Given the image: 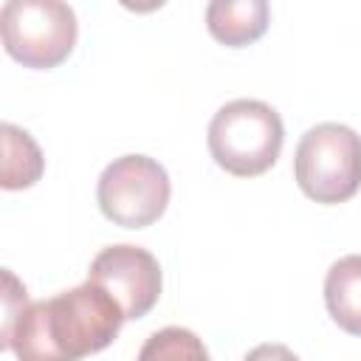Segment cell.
Here are the masks:
<instances>
[{
  "mask_svg": "<svg viewBox=\"0 0 361 361\" xmlns=\"http://www.w3.org/2000/svg\"><path fill=\"white\" fill-rule=\"evenodd\" d=\"M124 324L118 302L96 282H82L51 299L31 302L0 333V347L17 361H82L113 344Z\"/></svg>",
  "mask_w": 361,
  "mask_h": 361,
  "instance_id": "1",
  "label": "cell"
},
{
  "mask_svg": "<svg viewBox=\"0 0 361 361\" xmlns=\"http://www.w3.org/2000/svg\"><path fill=\"white\" fill-rule=\"evenodd\" d=\"M285 141L279 113L259 99H234L209 121V152L220 169L237 178L268 172Z\"/></svg>",
  "mask_w": 361,
  "mask_h": 361,
  "instance_id": "2",
  "label": "cell"
},
{
  "mask_svg": "<svg viewBox=\"0 0 361 361\" xmlns=\"http://www.w3.org/2000/svg\"><path fill=\"white\" fill-rule=\"evenodd\" d=\"M293 175L299 189L316 203L350 200L361 189V135L338 121L310 127L299 138Z\"/></svg>",
  "mask_w": 361,
  "mask_h": 361,
  "instance_id": "3",
  "label": "cell"
},
{
  "mask_svg": "<svg viewBox=\"0 0 361 361\" xmlns=\"http://www.w3.org/2000/svg\"><path fill=\"white\" fill-rule=\"evenodd\" d=\"M76 14L59 0H8L0 8L3 48L25 68L48 71L76 45Z\"/></svg>",
  "mask_w": 361,
  "mask_h": 361,
  "instance_id": "4",
  "label": "cell"
},
{
  "mask_svg": "<svg viewBox=\"0 0 361 361\" xmlns=\"http://www.w3.org/2000/svg\"><path fill=\"white\" fill-rule=\"evenodd\" d=\"M169 175L147 155H121L104 166L96 186L102 214L121 228L152 226L169 203Z\"/></svg>",
  "mask_w": 361,
  "mask_h": 361,
  "instance_id": "5",
  "label": "cell"
},
{
  "mask_svg": "<svg viewBox=\"0 0 361 361\" xmlns=\"http://www.w3.org/2000/svg\"><path fill=\"white\" fill-rule=\"evenodd\" d=\"M87 279L104 288L118 302V307L124 310V319L147 316L161 296L158 259L147 248L127 245V243L102 248L90 262Z\"/></svg>",
  "mask_w": 361,
  "mask_h": 361,
  "instance_id": "6",
  "label": "cell"
},
{
  "mask_svg": "<svg viewBox=\"0 0 361 361\" xmlns=\"http://www.w3.org/2000/svg\"><path fill=\"white\" fill-rule=\"evenodd\" d=\"M268 20L271 8L265 0H214L206 6L209 34L228 48L257 42L265 34Z\"/></svg>",
  "mask_w": 361,
  "mask_h": 361,
  "instance_id": "7",
  "label": "cell"
},
{
  "mask_svg": "<svg viewBox=\"0 0 361 361\" xmlns=\"http://www.w3.org/2000/svg\"><path fill=\"white\" fill-rule=\"evenodd\" d=\"M324 305L341 330L361 336V254H347L330 265L324 276Z\"/></svg>",
  "mask_w": 361,
  "mask_h": 361,
  "instance_id": "8",
  "label": "cell"
},
{
  "mask_svg": "<svg viewBox=\"0 0 361 361\" xmlns=\"http://www.w3.org/2000/svg\"><path fill=\"white\" fill-rule=\"evenodd\" d=\"M3 189H28L39 180L42 169H45V158L37 147V141L14 127V124H3Z\"/></svg>",
  "mask_w": 361,
  "mask_h": 361,
  "instance_id": "9",
  "label": "cell"
},
{
  "mask_svg": "<svg viewBox=\"0 0 361 361\" xmlns=\"http://www.w3.org/2000/svg\"><path fill=\"white\" fill-rule=\"evenodd\" d=\"M135 361H212L203 341L186 327H164L138 350Z\"/></svg>",
  "mask_w": 361,
  "mask_h": 361,
  "instance_id": "10",
  "label": "cell"
},
{
  "mask_svg": "<svg viewBox=\"0 0 361 361\" xmlns=\"http://www.w3.org/2000/svg\"><path fill=\"white\" fill-rule=\"evenodd\" d=\"M3 282H6V290H3V330H8L14 324V319L20 316V310L28 305V293L8 268L3 271Z\"/></svg>",
  "mask_w": 361,
  "mask_h": 361,
  "instance_id": "11",
  "label": "cell"
},
{
  "mask_svg": "<svg viewBox=\"0 0 361 361\" xmlns=\"http://www.w3.org/2000/svg\"><path fill=\"white\" fill-rule=\"evenodd\" d=\"M243 361H299L293 355V350H288L285 344H259L254 347Z\"/></svg>",
  "mask_w": 361,
  "mask_h": 361,
  "instance_id": "12",
  "label": "cell"
}]
</instances>
